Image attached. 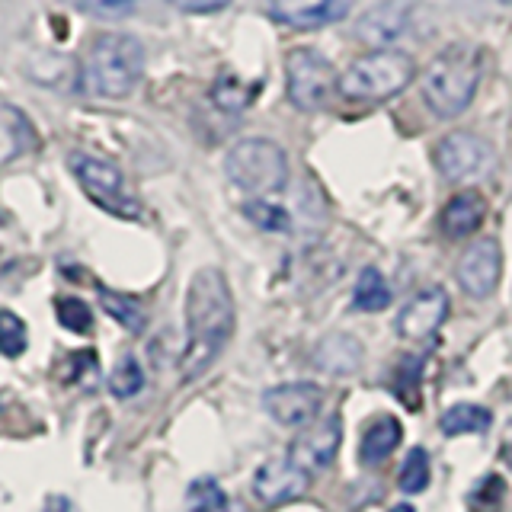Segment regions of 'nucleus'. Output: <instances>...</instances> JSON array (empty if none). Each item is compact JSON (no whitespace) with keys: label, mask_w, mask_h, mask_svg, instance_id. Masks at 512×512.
I'll use <instances>...</instances> for the list:
<instances>
[{"label":"nucleus","mask_w":512,"mask_h":512,"mask_svg":"<svg viewBox=\"0 0 512 512\" xmlns=\"http://www.w3.org/2000/svg\"><path fill=\"white\" fill-rule=\"evenodd\" d=\"M400 439H404V426H400L394 416H378V420L362 432L359 458L365 464H381L384 458H391Z\"/></svg>","instance_id":"nucleus-18"},{"label":"nucleus","mask_w":512,"mask_h":512,"mask_svg":"<svg viewBox=\"0 0 512 512\" xmlns=\"http://www.w3.org/2000/svg\"><path fill=\"white\" fill-rule=\"evenodd\" d=\"M215 103H218L221 109H228V112H237V109H244V106L250 103V93H240L237 80L221 77V80H218V87H215Z\"/></svg>","instance_id":"nucleus-31"},{"label":"nucleus","mask_w":512,"mask_h":512,"mask_svg":"<svg viewBox=\"0 0 512 512\" xmlns=\"http://www.w3.org/2000/svg\"><path fill=\"white\" fill-rule=\"evenodd\" d=\"M458 285L471 298H490L503 276V250L493 237H477L458 260Z\"/></svg>","instance_id":"nucleus-10"},{"label":"nucleus","mask_w":512,"mask_h":512,"mask_svg":"<svg viewBox=\"0 0 512 512\" xmlns=\"http://www.w3.org/2000/svg\"><path fill=\"white\" fill-rule=\"evenodd\" d=\"M356 0H266L272 20H279L292 29H320L340 23L352 10Z\"/></svg>","instance_id":"nucleus-14"},{"label":"nucleus","mask_w":512,"mask_h":512,"mask_svg":"<svg viewBox=\"0 0 512 512\" xmlns=\"http://www.w3.org/2000/svg\"><path fill=\"white\" fill-rule=\"evenodd\" d=\"M445 317H448V295L442 288L429 285L400 308L394 327L404 340H426V336H432L445 324Z\"/></svg>","instance_id":"nucleus-13"},{"label":"nucleus","mask_w":512,"mask_h":512,"mask_svg":"<svg viewBox=\"0 0 512 512\" xmlns=\"http://www.w3.org/2000/svg\"><path fill=\"white\" fill-rule=\"evenodd\" d=\"M100 304H103V311L116 320V324H122L128 333H141L144 324H148V314H144L141 304L128 295L112 292V288H100Z\"/></svg>","instance_id":"nucleus-21"},{"label":"nucleus","mask_w":512,"mask_h":512,"mask_svg":"<svg viewBox=\"0 0 512 512\" xmlns=\"http://www.w3.org/2000/svg\"><path fill=\"white\" fill-rule=\"evenodd\" d=\"M308 487H311V474L304 468H298L288 455L263 461L253 474V496L263 506L292 503V500H298V496L308 493Z\"/></svg>","instance_id":"nucleus-11"},{"label":"nucleus","mask_w":512,"mask_h":512,"mask_svg":"<svg viewBox=\"0 0 512 512\" xmlns=\"http://www.w3.org/2000/svg\"><path fill=\"white\" fill-rule=\"evenodd\" d=\"M484 218H487V199L480 196L477 189H464V192H458V196H452L445 202L439 224H442L445 237L458 240V237L474 234L480 224H484Z\"/></svg>","instance_id":"nucleus-15"},{"label":"nucleus","mask_w":512,"mask_h":512,"mask_svg":"<svg viewBox=\"0 0 512 512\" xmlns=\"http://www.w3.org/2000/svg\"><path fill=\"white\" fill-rule=\"evenodd\" d=\"M480 84V55L474 48L455 45L432 58V64L420 77V90L426 106L439 119H455L474 103Z\"/></svg>","instance_id":"nucleus-3"},{"label":"nucleus","mask_w":512,"mask_h":512,"mask_svg":"<svg viewBox=\"0 0 512 512\" xmlns=\"http://www.w3.org/2000/svg\"><path fill=\"white\" fill-rule=\"evenodd\" d=\"M68 160H71V170L77 176L80 189L87 192V199L93 205H100L103 212L116 215V218L141 215V205L132 192H128L125 176L116 164H109V160L93 157V154H71Z\"/></svg>","instance_id":"nucleus-7"},{"label":"nucleus","mask_w":512,"mask_h":512,"mask_svg":"<svg viewBox=\"0 0 512 512\" xmlns=\"http://www.w3.org/2000/svg\"><path fill=\"white\" fill-rule=\"evenodd\" d=\"M420 378H423V359H416V356L400 359L394 372V391L410 410L420 407Z\"/></svg>","instance_id":"nucleus-23"},{"label":"nucleus","mask_w":512,"mask_h":512,"mask_svg":"<svg viewBox=\"0 0 512 512\" xmlns=\"http://www.w3.org/2000/svg\"><path fill=\"white\" fill-rule=\"evenodd\" d=\"M237 324V308L231 285L215 266L199 269L186 292V352H183V381L202 378L218 356L228 349Z\"/></svg>","instance_id":"nucleus-1"},{"label":"nucleus","mask_w":512,"mask_h":512,"mask_svg":"<svg viewBox=\"0 0 512 512\" xmlns=\"http://www.w3.org/2000/svg\"><path fill=\"white\" fill-rule=\"evenodd\" d=\"M503 4H512V0H503Z\"/></svg>","instance_id":"nucleus-36"},{"label":"nucleus","mask_w":512,"mask_h":512,"mask_svg":"<svg viewBox=\"0 0 512 512\" xmlns=\"http://www.w3.org/2000/svg\"><path fill=\"white\" fill-rule=\"evenodd\" d=\"M391 512H416V509H413L410 503H400V506H394Z\"/></svg>","instance_id":"nucleus-35"},{"label":"nucleus","mask_w":512,"mask_h":512,"mask_svg":"<svg viewBox=\"0 0 512 512\" xmlns=\"http://www.w3.org/2000/svg\"><path fill=\"white\" fill-rule=\"evenodd\" d=\"M29 346V330L23 324L20 314H13L10 308H0V356L20 359Z\"/></svg>","instance_id":"nucleus-22"},{"label":"nucleus","mask_w":512,"mask_h":512,"mask_svg":"<svg viewBox=\"0 0 512 512\" xmlns=\"http://www.w3.org/2000/svg\"><path fill=\"white\" fill-rule=\"evenodd\" d=\"M68 7L74 10H84L90 16H106V20H116V16H128L135 7H138V0H64Z\"/></svg>","instance_id":"nucleus-29"},{"label":"nucleus","mask_w":512,"mask_h":512,"mask_svg":"<svg viewBox=\"0 0 512 512\" xmlns=\"http://www.w3.org/2000/svg\"><path fill=\"white\" fill-rule=\"evenodd\" d=\"M167 4L183 13H218L224 7H231V0H167Z\"/></svg>","instance_id":"nucleus-32"},{"label":"nucleus","mask_w":512,"mask_h":512,"mask_svg":"<svg viewBox=\"0 0 512 512\" xmlns=\"http://www.w3.org/2000/svg\"><path fill=\"white\" fill-rule=\"evenodd\" d=\"M365 349L356 336L349 333H333L327 340H320V346L314 349V362L320 372H327L333 378H349L359 372Z\"/></svg>","instance_id":"nucleus-16"},{"label":"nucleus","mask_w":512,"mask_h":512,"mask_svg":"<svg viewBox=\"0 0 512 512\" xmlns=\"http://www.w3.org/2000/svg\"><path fill=\"white\" fill-rule=\"evenodd\" d=\"M141 388H144V372H141L138 359L135 356H122L119 365L112 368V375H109V391H112V397L128 400V397H135Z\"/></svg>","instance_id":"nucleus-24"},{"label":"nucleus","mask_w":512,"mask_h":512,"mask_svg":"<svg viewBox=\"0 0 512 512\" xmlns=\"http://www.w3.org/2000/svg\"><path fill=\"white\" fill-rule=\"evenodd\" d=\"M503 496H506L503 477L490 474V477H484V480L477 484V490H474V496H471V503H474V506H484V509H500V506H503Z\"/></svg>","instance_id":"nucleus-30"},{"label":"nucleus","mask_w":512,"mask_h":512,"mask_svg":"<svg viewBox=\"0 0 512 512\" xmlns=\"http://www.w3.org/2000/svg\"><path fill=\"white\" fill-rule=\"evenodd\" d=\"M436 157H439L442 176L452 183L480 180V176L490 173V167H493L490 141H484L480 135H471V132H452L439 144Z\"/></svg>","instance_id":"nucleus-8"},{"label":"nucleus","mask_w":512,"mask_h":512,"mask_svg":"<svg viewBox=\"0 0 512 512\" xmlns=\"http://www.w3.org/2000/svg\"><path fill=\"white\" fill-rule=\"evenodd\" d=\"M266 413L285 429H301L317 423L320 410H324V391L311 381H292V384H276L263 394Z\"/></svg>","instance_id":"nucleus-9"},{"label":"nucleus","mask_w":512,"mask_h":512,"mask_svg":"<svg viewBox=\"0 0 512 512\" xmlns=\"http://www.w3.org/2000/svg\"><path fill=\"white\" fill-rule=\"evenodd\" d=\"M196 512H240V506L234 500H221L215 506H205V509H196Z\"/></svg>","instance_id":"nucleus-34"},{"label":"nucleus","mask_w":512,"mask_h":512,"mask_svg":"<svg viewBox=\"0 0 512 512\" xmlns=\"http://www.w3.org/2000/svg\"><path fill=\"white\" fill-rule=\"evenodd\" d=\"M490 423H493L490 410L480 404H455V407H448L439 420L445 436H471V432L490 429Z\"/></svg>","instance_id":"nucleus-19"},{"label":"nucleus","mask_w":512,"mask_h":512,"mask_svg":"<svg viewBox=\"0 0 512 512\" xmlns=\"http://www.w3.org/2000/svg\"><path fill=\"white\" fill-rule=\"evenodd\" d=\"M45 512H77V509L68 496H52V500H45Z\"/></svg>","instance_id":"nucleus-33"},{"label":"nucleus","mask_w":512,"mask_h":512,"mask_svg":"<svg viewBox=\"0 0 512 512\" xmlns=\"http://www.w3.org/2000/svg\"><path fill=\"white\" fill-rule=\"evenodd\" d=\"M144 74V48L138 39L125 32H100L80 64V84L93 96L122 100L128 96Z\"/></svg>","instance_id":"nucleus-2"},{"label":"nucleus","mask_w":512,"mask_h":512,"mask_svg":"<svg viewBox=\"0 0 512 512\" xmlns=\"http://www.w3.org/2000/svg\"><path fill=\"white\" fill-rule=\"evenodd\" d=\"M352 304L365 314H375L384 311L391 304V288L384 282V276L375 266H365L359 272V282H356V292H352Z\"/></svg>","instance_id":"nucleus-20"},{"label":"nucleus","mask_w":512,"mask_h":512,"mask_svg":"<svg viewBox=\"0 0 512 512\" xmlns=\"http://www.w3.org/2000/svg\"><path fill=\"white\" fill-rule=\"evenodd\" d=\"M244 215L263 231H288V228H292V215H288L282 205H272V202H263V199L247 202Z\"/></svg>","instance_id":"nucleus-26"},{"label":"nucleus","mask_w":512,"mask_h":512,"mask_svg":"<svg viewBox=\"0 0 512 512\" xmlns=\"http://www.w3.org/2000/svg\"><path fill=\"white\" fill-rule=\"evenodd\" d=\"M407 32V7L404 4H381L372 7L359 20V39L378 48H391Z\"/></svg>","instance_id":"nucleus-17"},{"label":"nucleus","mask_w":512,"mask_h":512,"mask_svg":"<svg viewBox=\"0 0 512 512\" xmlns=\"http://www.w3.org/2000/svg\"><path fill=\"white\" fill-rule=\"evenodd\" d=\"M429 487V455L426 448H410L404 464H400V490L423 493Z\"/></svg>","instance_id":"nucleus-25"},{"label":"nucleus","mask_w":512,"mask_h":512,"mask_svg":"<svg viewBox=\"0 0 512 512\" xmlns=\"http://www.w3.org/2000/svg\"><path fill=\"white\" fill-rule=\"evenodd\" d=\"M285 90L295 109L317 112L330 103L333 93H340V77L314 48H292L285 58Z\"/></svg>","instance_id":"nucleus-6"},{"label":"nucleus","mask_w":512,"mask_h":512,"mask_svg":"<svg viewBox=\"0 0 512 512\" xmlns=\"http://www.w3.org/2000/svg\"><path fill=\"white\" fill-rule=\"evenodd\" d=\"M224 170H228L237 189L253 192V196H272L288 183V157L269 138L237 141L224 157Z\"/></svg>","instance_id":"nucleus-5"},{"label":"nucleus","mask_w":512,"mask_h":512,"mask_svg":"<svg viewBox=\"0 0 512 512\" xmlns=\"http://www.w3.org/2000/svg\"><path fill=\"white\" fill-rule=\"evenodd\" d=\"M416 77V64L397 48L362 55L340 74V96L349 103H384L404 93Z\"/></svg>","instance_id":"nucleus-4"},{"label":"nucleus","mask_w":512,"mask_h":512,"mask_svg":"<svg viewBox=\"0 0 512 512\" xmlns=\"http://www.w3.org/2000/svg\"><path fill=\"white\" fill-rule=\"evenodd\" d=\"M343 442V423L340 416H320L317 423H311L301 436L288 448V458H292L298 468L304 471H320L336 458Z\"/></svg>","instance_id":"nucleus-12"},{"label":"nucleus","mask_w":512,"mask_h":512,"mask_svg":"<svg viewBox=\"0 0 512 512\" xmlns=\"http://www.w3.org/2000/svg\"><path fill=\"white\" fill-rule=\"evenodd\" d=\"M55 311H58V324L64 330H71V333H90L93 330V314L87 308V301H80L74 295L58 298Z\"/></svg>","instance_id":"nucleus-27"},{"label":"nucleus","mask_w":512,"mask_h":512,"mask_svg":"<svg viewBox=\"0 0 512 512\" xmlns=\"http://www.w3.org/2000/svg\"><path fill=\"white\" fill-rule=\"evenodd\" d=\"M221 500H228V493L221 490V484L215 477H199L189 484V493H186V503H189V512L196 509H205V506H215Z\"/></svg>","instance_id":"nucleus-28"}]
</instances>
